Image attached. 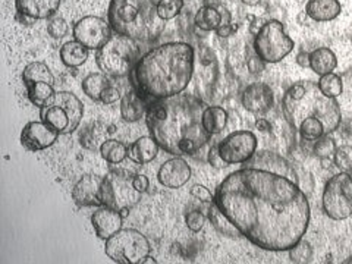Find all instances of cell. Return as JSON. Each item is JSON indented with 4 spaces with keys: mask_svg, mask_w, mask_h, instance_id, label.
I'll use <instances>...</instances> for the list:
<instances>
[{
    "mask_svg": "<svg viewBox=\"0 0 352 264\" xmlns=\"http://www.w3.org/2000/svg\"><path fill=\"white\" fill-rule=\"evenodd\" d=\"M241 236L267 251H289L304 238L310 204L298 184L283 175L245 166L228 175L213 201Z\"/></svg>",
    "mask_w": 352,
    "mask_h": 264,
    "instance_id": "1",
    "label": "cell"
},
{
    "mask_svg": "<svg viewBox=\"0 0 352 264\" xmlns=\"http://www.w3.org/2000/svg\"><path fill=\"white\" fill-rule=\"evenodd\" d=\"M206 103L194 94H178L148 104L146 124L160 148L173 156L201 150L212 135L203 126Z\"/></svg>",
    "mask_w": 352,
    "mask_h": 264,
    "instance_id": "2",
    "label": "cell"
},
{
    "mask_svg": "<svg viewBox=\"0 0 352 264\" xmlns=\"http://www.w3.org/2000/svg\"><path fill=\"white\" fill-rule=\"evenodd\" d=\"M194 49L188 43H164L142 54L131 74L134 90L151 103L185 91L194 74Z\"/></svg>",
    "mask_w": 352,
    "mask_h": 264,
    "instance_id": "3",
    "label": "cell"
},
{
    "mask_svg": "<svg viewBox=\"0 0 352 264\" xmlns=\"http://www.w3.org/2000/svg\"><path fill=\"white\" fill-rule=\"evenodd\" d=\"M282 109L286 120L295 129L308 118L322 120L326 134L338 129L340 124V107L336 98L324 96L311 81L294 84L282 98Z\"/></svg>",
    "mask_w": 352,
    "mask_h": 264,
    "instance_id": "4",
    "label": "cell"
},
{
    "mask_svg": "<svg viewBox=\"0 0 352 264\" xmlns=\"http://www.w3.org/2000/svg\"><path fill=\"white\" fill-rule=\"evenodd\" d=\"M107 16L116 34L137 41L156 40L166 22L159 16L151 0H112Z\"/></svg>",
    "mask_w": 352,
    "mask_h": 264,
    "instance_id": "5",
    "label": "cell"
},
{
    "mask_svg": "<svg viewBox=\"0 0 352 264\" xmlns=\"http://www.w3.org/2000/svg\"><path fill=\"white\" fill-rule=\"evenodd\" d=\"M141 56L137 40L116 34L97 50L96 62L106 75L124 78L132 74Z\"/></svg>",
    "mask_w": 352,
    "mask_h": 264,
    "instance_id": "6",
    "label": "cell"
},
{
    "mask_svg": "<svg viewBox=\"0 0 352 264\" xmlns=\"http://www.w3.org/2000/svg\"><path fill=\"white\" fill-rule=\"evenodd\" d=\"M84 116V104L71 91H56L50 102L40 109L44 124L59 134H71L80 126Z\"/></svg>",
    "mask_w": 352,
    "mask_h": 264,
    "instance_id": "7",
    "label": "cell"
},
{
    "mask_svg": "<svg viewBox=\"0 0 352 264\" xmlns=\"http://www.w3.org/2000/svg\"><path fill=\"white\" fill-rule=\"evenodd\" d=\"M104 251L109 258L119 264H140L150 256L148 239L135 229H120L106 239Z\"/></svg>",
    "mask_w": 352,
    "mask_h": 264,
    "instance_id": "8",
    "label": "cell"
},
{
    "mask_svg": "<svg viewBox=\"0 0 352 264\" xmlns=\"http://www.w3.org/2000/svg\"><path fill=\"white\" fill-rule=\"evenodd\" d=\"M294 40L279 21H267L254 37V52L266 63H278L294 50Z\"/></svg>",
    "mask_w": 352,
    "mask_h": 264,
    "instance_id": "9",
    "label": "cell"
},
{
    "mask_svg": "<svg viewBox=\"0 0 352 264\" xmlns=\"http://www.w3.org/2000/svg\"><path fill=\"white\" fill-rule=\"evenodd\" d=\"M323 210L333 220H345L352 216V176L340 172L330 178L323 190Z\"/></svg>",
    "mask_w": 352,
    "mask_h": 264,
    "instance_id": "10",
    "label": "cell"
},
{
    "mask_svg": "<svg viewBox=\"0 0 352 264\" xmlns=\"http://www.w3.org/2000/svg\"><path fill=\"white\" fill-rule=\"evenodd\" d=\"M141 198V192L132 185V179L118 173H110L103 179V206L120 210L122 207H134Z\"/></svg>",
    "mask_w": 352,
    "mask_h": 264,
    "instance_id": "11",
    "label": "cell"
},
{
    "mask_svg": "<svg viewBox=\"0 0 352 264\" xmlns=\"http://www.w3.org/2000/svg\"><path fill=\"white\" fill-rule=\"evenodd\" d=\"M257 137L251 131H235L217 144L219 153L228 164L247 163L257 151Z\"/></svg>",
    "mask_w": 352,
    "mask_h": 264,
    "instance_id": "12",
    "label": "cell"
},
{
    "mask_svg": "<svg viewBox=\"0 0 352 264\" xmlns=\"http://www.w3.org/2000/svg\"><path fill=\"white\" fill-rule=\"evenodd\" d=\"M112 27L100 16H84L74 27V37L88 50H98L112 38Z\"/></svg>",
    "mask_w": 352,
    "mask_h": 264,
    "instance_id": "13",
    "label": "cell"
},
{
    "mask_svg": "<svg viewBox=\"0 0 352 264\" xmlns=\"http://www.w3.org/2000/svg\"><path fill=\"white\" fill-rule=\"evenodd\" d=\"M103 179L98 175H85L72 190L74 201L82 207H103Z\"/></svg>",
    "mask_w": 352,
    "mask_h": 264,
    "instance_id": "14",
    "label": "cell"
},
{
    "mask_svg": "<svg viewBox=\"0 0 352 264\" xmlns=\"http://www.w3.org/2000/svg\"><path fill=\"white\" fill-rule=\"evenodd\" d=\"M59 132L52 129L47 124L28 122L21 132V144L28 151H41L56 142Z\"/></svg>",
    "mask_w": 352,
    "mask_h": 264,
    "instance_id": "15",
    "label": "cell"
},
{
    "mask_svg": "<svg viewBox=\"0 0 352 264\" xmlns=\"http://www.w3.org/2000/svg\"><path fill=\"white\" fill-rule=\"evenodd\" d=\"M245 166L250 168H258V169H264V170H270L274 173H279L286 176V178H289L291 181H294L295 184L300 185V179H298V175H296V170L294 169L292 164L283 159L282 156L276 153H272V151H260L254 156H252Z\"/></svg>",
    "mask_w": 352,
    "mask_h": 264,
    "instance_id": "16",
    "label": "cell"
},
{
    "mask_svg": "<svg viewBox=\"0 0 352 264\" xmlns=\"http://www.w3.org/2000/svg\"><path fill=\"white\" fill-rule=\"evenodd\" d=\"M159 182L166 188H181L191 178V168L182 157L176 156L164 162L157 173Z\"/></svg>",
    "mask_w": 352,
    "mask_h": 264,
    "instance_id": "17",
    "label": "cell"
},
{
    "mask_svg": "<svg viewBox=\"0 0 352 264\" xmlns=\"http://www.w3.org/2000/svg\"><path fill=\"white\" fill-rule=\"evenodd\" d=\"M273 102L274 98L272 88L263 82L251 84L242 93V106L251 113L263 115L269 112L273 106Z\"/></svg>",
    "mask_w": 352,
    "mask_h": 264,
    "instance_id": "18",
    "label": "cell"
},
{
    "mask_svg": "<svg viewBox=\"0 0 352 264\" xmlns=\"http://www.w3.org/2000/svg\"><path fill=\"white\" fill-rule=\"evenodd\" d=\"M122 220L124 217L120 216L118 210L103 206L93 213L91 225L96 230L97 236L106 241L110 236H113L118 230L122 229Z\"/></svg>",
    "mask_w": 352,
    "mask_h": 264,
    "instance_id": "19",
    "label": "cell"
},
{
    "mask_svg": "<svg viewBox=\"0 0 352 264\" xmlns=\"http://www.w3.org/2000/svg\"><path fill=\"white\" fill-rule=\"evenodd\" d=\"M16 12L30 15L34 19L50 18L60 6V0H15Z\"/></svg>",
    "mask_w": 352,
    "mask_h": 264,
    "instance_id": "20",
    "label": "cell"
},
{
    "mask_svg": "<svg viewBox=\"0 0 352 264\" xmlns=\"http://www.w3.org/2000/svg\"><path fill=\"white\" fill-rule=\"evenodd\" d=\"M148 104L150 102L147 98L138 94L135 90H131L124 94L122 100H120V115L126 122H137L146 116Z\"/></svg>",
    "mask_w": 352,
    "mask_h": 264,
    "instance_id": "21",
    "label": "cell"
},
{
    "mask_svg": "<svg viewBox=\"0 0 352 264\" xmlns=\"http://www.w3.org/2000/svg\"><path fill=\"white\" fill-rule=\"evenodd\" d=\"M342 6L339 0H308L305 6V14L316 22H329L336 19Z\"/></svg>",
    "mask_w": 352,
    "mask_h": 264,
    "instance_id": "22",
    "label": "cell"
},
{
    "mask_svg": "<svg viewBox=\"0 0 352 264\" xmlns=\"http://www.w3.org/2000/svg\"><path fill=\"white\" fill-rule=\"evenodd\" d=\"M160 146L157 141L150 137H141L128 147V157L137 164H147L156 159Z\"/></svg>",
    "mask_w": 352,
    "mask_h": 264,
    "instance_id": "23",
    "label": "cell"
},
{
    "mask_svg": "<svg viewBox=\"0 0 352 264\" xmlns=\"http://www.w3.org/2000/svg\"><path fill=\"white\" fill-rule=\"evenodd\" d=\"M338 66L336 54L329 47L316 49L310 53V68L317 75H326L333 72Z\"/></svg>",
    "mask_w": 352,
    "mask_h": 264,
    "instance_id": "24",
    "label": "cell"
},
{
    "mask_svg": "<svg viewBox=\"0 0 352 264\" xmlns=\"http://www.w3.org/2000/svg\"><path fill=\"white\" fill-rule=\"evenodd\" d=\"M22 81H24L25 87L40 84V82H47L53 85L54 76L46 63L32 62V63H28L24 68V71H22Z\"/></svg>",
    "mask_w": 352,
    "mask_h": 264,
    "instance_id": "25",
    "label": "cell"
},
{
    "mask_svg": "<svg viewBox=\"0 0 352 264\" xmlns=\"http://www.w3.org/2000/svg\"><path fill=\"white\" fill-rule=\"evenodd\" d=\"M228 112L223 107L208 106L203 112V126L210 135L220 134L226 126Z\"/></svg>",
    "mask_w": 352,
    "mask_h": 264,
    "instance_id": "26",
    "label": "cell"
},
{
    "mask_svg": "<svg viewBox=\"0 0 352 264\" xmlns=\"http://www.w3.org/2000/svg\"><path fill=\"white\" fill-rule=\"evenodd\" d=\"M60 60L63 65L68 66V68H76V66H81L85 63L88 58V49L84 47L80 41H68L65 43L60 47Z\"/></svg>",
    "mask_w": 352,
    "mask_h": 264,
    "instance_id": "27",
    "label": "cell"
},
{
    "mask_svg": "<svg viewBox=\"0 0 352 264\" xmlns=\"http://www.w3.org/2000/svg\"><path fill=\"white\" fill-rule=\"evenodd\" d=\"M194 24L203 31H217L222 25V14L213 6H203L197 10Z\"/></svg>",
    "mask_w": 352,
    "mask_h": 264,
    "instance_id": "28",
    "label": "cell"
},
{
    "mask_svg": "<svg viewBox=\"0 0 352 264\" xmlns=\"http://www.w3.org/2000/svg\"><path fill=\"white\" fill-rule=\"evenodd\" d=\"M208 219H210L213 228L217 230L219 234H222L229 238H235V236L241 235L239 230L235 228V225L230 222V220L225 216V213L220 210V208L214 203H212L210 210H208Z\"/></svg>",
    "mask_w": 352,
    "mask_h": 264,
    "instance_id": "29",
    "label": "cell"
},
{
    "mask_svg": "<svg viewBox=\"0 0 352 264\" xmlns=\"http://www.w3.org/2000/svg\"><path fill=\"white\" fill-rule=\"evenodd\" d=\"M100 154L107 163L118 164L128 157V147L118 140H104L100 146Z\"/></svg>",
    "mask_w": 352,
    "mask_h": 264,
    "instance_id": "30",
    "label": "cell"
},
{
    "mask_svg": "<svg viewBox=\"0 0 352 264\" xmlns=\"http://www.w3.org/2000/svg\"><path fill=\"white\" fill-rule=\"evenodd\" d=\"M110 82L103 74H90L82 80V91L91 98V100H100V96L104 88L109 87Z\"/></svg>",
    "mask_w": 352,
    "mask_h": 264,
    "instance_id": "31",
    "label": "cell"
},
{
    "mask_svg": "<svg viewBox=\"0 0 352 264\" xmlns=\"http://www.w3.org/2000/svg\"><path fill=\"white\" fill-rule=\"evenodd\" d=\"M54 93L56 91H54L53 85L47 82H40L27 87V96L30 98V102L40 109L50 102V98L54 96Z\"/></svg>",
    "mask_w": 352,
    "mask_h": 264,
    "instance_id": "32",
    "label": "cell"
},
{
    "mask_svg": "<svg viewBox=\"0 0 352 264\" xmlns=\"http://www.w3.org/2000/svg\"><path fill=\"white\" fill-rule=\"evenodd\" d=\"M296 131L300 132V135L305 141H317L318 138H322L326 135V129L322 120L314 119V118H308L300 124V126L296 128Z\"/></svg>",
    "mask_w": 352,
    "mask_h": 264,
    "instance_id": "33",
    "label": "cell"
},
{
    "mask_svg": "<svg viewBox=\"0 0 352 264\" xmlns=\"http://www.w3.org/2000/svg\"><path fill=\"white\" fill-rule=\"evenodd\" d=\"M318 88H320V91L327 96V97H332L336 98L338 96L342 94V80H340V76L330 72L326 74L323 76H320V80L317 82Z\"/></svg>",
    "mask_w": 352,
    "mask_h": 264,
    "instance_id": "34",
    "label": "cell"
},
{
    "mask_svg": "<svg viewBox=\"0 0 352 264\" xmlns=\"http://www.w3.org/2000/svg\"><path fill=\"white\" fill-rule=\"evenodd\" d=\"M184 0H162L157 5V14L163 21H170L181 14Z\"/></svg>",
    "mask_w": 352,
    "mask_h": 264,
    "instance_id": "35",
    "label": "cell"
},
{
    "mask_svg": "<svg viewBox=\"0 0 352 264\" xmlns=\"http://www.w3.org/2000/svg\"><path fill=\"white\" fill-rule=\"evenodd\" d=\"M335 164L336 168L340 169V172H352V147L351 146H340L336 148L335 154Z\"/></svg>",
    "mask_w": 352,
    "mask_h": 264,
    "instance_id": "36",
    "label": "cell"
},
{
    "mask_svg": "<svg viewBox=\"0 0 352 264\" xmlns=\"http://www.w3.org/2000/svg\"><path fill=\"white\" fill-rule=\"evenodd\" d=\"M289 258L294 263H310L313 258V247L301 239L298 244L289 250Z\"/></svg>",
    "mask_w": 352,
    "mask_h": 264,
    "instance_id": "37",
    "label": "cell"
},
{
    "mask_svg": "<svg viewBox=\"0 0 352 264\" xmlns=\"http://www.w3.org/2000/svg\"><path fill=\"white\" fill-rule=\"evenodd\" d=\"M336 144H335V141L332 140V138H329V137H322V138H318L317 140V142L314 144V148H313V151H314V154L317 157H320V159H329V157H332L333 154H335V151H336Z\"/></svg>",
    "mask_w": 352,
    "mask_h": 264,
    "instance_id": "38",
    "label": "cell"
},
{
    "mask_svg": "<svg viewBox=\"0 0 352 264\" xmlns=\"http://www.w3.org/2000/svg\"><path fill=\"white\" fill-rule=\"evenodd\" d=\"M47 31L53 38H63L68 34V22L60 16H54L49 21Z\"/></svg>",
    "mask_w": 352,
    "mask_h": 264,
    "instance_id": "39",
    "label": "cell"
},
{
    "mask_svg": "<svg viewBox=\"0 0 352 264\" xmlns=\"http://www.w3.org/2000/svg\"><path fill=\"white\" fill-rule=\"evenodd\" d=\"M185 223H186V226H188L190 230H192V232H198V230L203 229V226L206 223V217L201 212L194 210V212H190L188 214H186Z\"/></svg>",
    "mask_w": 352,
    "mask_h": 264,
    "instance_id": "40",
    "label": "cell"
},
{
    "mask_svg": "<svg viewBox=\"0 0 352 264\" xmlns=\"http://www.w3.org/2000/svg\"><path fill=\"white\" fill-rule=\"evenodd\" d=\"M191 195H194L195 198H198V200H201L204 203H213L214 201V195L203 185H194L191 188Z\"/></svg>",
    "mask_w": 352,
    "mask_h": 264,
    "instance_id": "41",
    "label": "cell"
},
{
    "mask_svg": "<svg viewBox=\"0 0 352 264\" xmlns=\"http://www.w3.org/2000/svg\"><path fill=\"white\" fill-rule=\"evenodd\" d=\"M120 98V91L119 88L113 87V85H109L104 88V91L100 96V102L104 104H112L115 102H118Z\"/></svg>",
    "mask_w": 352,
    "mask_h": 264,
    "instance_id": "42",
    "label": "cell"
},
{
    "mask_svg": "<svg viewBox=\"0 0 352 264\" xmlns=\"http://www.w3.org/2000/svg\"><path fill=\"white\" fill-rule=\"evenodd\" d=\"M207 160H208V163H210L212 166L216 168V169H223V168L228 166V163L222 159V156H220L217 146H214V147H212L210 150H208Z\"/></svg>",
    "mask_w": 352,
    "mask_h": 264,
    "instance_id": "43",
    "label": "cell"
},
{
    "mask_svg": "<svg viewBox=\"0 0 352 264\" xmlns=\"http://www.w3.org/2000/svg\"><path fill=\"white\" fill-rule=\"evenodd\" d=\"M247 66H248V69H250L251 74L257 75V74H261L264 71V66H266V62H264L263 59H260L257 54H256V56H252V58L248 59Z\"/></svg>",
    "mask_w": 352,
    "mask_h": 264,
    "instance_id": "44",
    "label": "cell"
},
{
    "mask_svg": "<svg viewBox=\"0 0 352 264\" xmlns=\"http://www.w3.org/2000/svg\"><path fill=\"white\" fill-rule=\"evenodd\" d=\"M132 185H134V188L137 191H140L141 194L146 192L150 186V181L146 175H135L134 178H132Z\"/></svg>",
    "mask_w": 352,
    "mask_h": 264,
    "instance_id": "45",
    "label": "cell"
},
{
    "mask_svg": "<svg viewBox=\"0 0 352 264\" xmlns=\"http://www.w3.org/2000/svg\"><path fill=\"white\" fill-rule=\"evenodd\" d=\"M235 31H236V25H234V24H225V25H220L216 32H217L219 37L228 38V37L232 36Z\"/></svg>",
    "mask_w": 352,
    "mask_h": 264,
    "instance_id": "46",
    "label": "cell"
},
{
    "mask_svg": "<svg viewBox=\"0 0 352 264\" xmlns=\"http://www.w3.org/2000/svg\"><path fill=\"white\" fill-rule=\"evenodd\" d=\"M15 18H16V21L19 22V24H22V25H32L37 21V19H34L32 16L25 15V14H21V12H16Z\"/></svg>",
    "mask_w": 352,
    "mask_h": 264,
    "instance_id": "47",
    "label": "cell"
},
{
    "mask_svg": "<svg viewBox=\"0 0 352 264\" xmlns=\"http://www.w3.org/2000/svg\"><path fill=\"white\" fill-rule=\"evenodd\" d=\"M296 62H298L302 66V68H307V66H310V54H307V53L298 54Z\"/></svg>",
    "mask_w": 352,
    "mask_h": 264,
    "instance_id": "48",
    "label": "cell"
},
{
    "mask_svg": "<svg viewBox=\"0 0 352 264\" xmlns=\"http://www.w3.org/2000/svg\"><path fill=\"white\" fill-rule=\"evenodd\" d=\"M256 126H257L260 131H263V132H266V131H270V129H272L270 122H269V120H266V119H258L257 122H256Z\"/></svg>",
    "mask_w": 352,
    "mask_h": 264,
    "instance_id": "49",
    "label": "cell"
},
{
    "mask_svg": "<svg viewBox=\"0 0 352 264\" xmlns=\"http://www.w3.org/2000/svg\"><path fill=\"white\" fill-rule=\"evenodd\" d=\"M241 2L247 6H256L260 3V0H241Z\"/></svg>",
    "mask_w": 352,
    "mask_h": 264,
    "instance_id": "50",
    "label": "cell"
},
{
    "mask_svg": "<svg viewBox=\"0 0 352 264\" xmlns=\"http://www.w3.org/2000/svg\"><path fill=\"white\" fill-rule=\"evenodd\" d=\"M119 213H120V216H122L124 219L128 217V214H129V207H122V208H120V210H119Z\"/></svg>",
    "mask_w": 352,
    "mask_h": 264,
    "instance_id": "51",
    "label": "cell"
},
{
    "mask_svg": "<svg viewBox=\"0 0 352 264\" xmlns=\"http://www.w3.org/2000/svg\"><path fill=\"white\" fill-rule=\"evenodd\" d=\"M157 263V260H154L153 257H150V256H147L146 258H144V261H142V264H156Z\"/></svg>",
    "mask_w": 352,
    "mask_h": 264,
    "instance_id": "52",
    "label": "cell"
},
{
    "mask_svg": "<svg viewBox=\"0 0 352 264\" xmlns=\"http://www.w3.org/2000/svg\"><path fill=\"white\" fill-rule=\"evenodd\" d=\"M151 2H153L154 5H156V6H157V5H159V3L162 2V0H151Z\"/></svg>",
    "mask_w": 352,
    "mask_h": 264,
    "instance_id": "53",
    "label": "cell"
},
{
    "mask_svg": "<svg viewBox=\"0 0 352 264\" xmlns=\"http://www.w3.org/2000/svg\"><path fill=\"white\" fill-rule=\"evenodd\" d=\"M345 263H346V264H352V257H351V258H348Z\"/></svg>",
    "mask_w": 352,
    "mask_h": 264,
    "instance_id": "54",
    "label": "cell"
}]
</instances>
